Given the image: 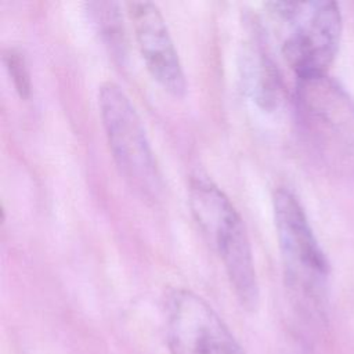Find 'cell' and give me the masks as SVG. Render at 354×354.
I'll return each mask as SVG.
<instances>
[{
	"label": "cell",
	"mask_w": 354,
	"mask_h": 354,
	"mask_svg": "<svg viewBox=\"0 0 354 354\" xmlns=\"http://www.w3.org/2000/svg\"><path fill=\"white\" fill-rule=\"evenodd\" d=\"M188 205L209 246L216 252L242 307L259 303V282L250 241L241 214L227 194L201 171L188 181Z\"/></svg>",
	"instance_id": "obj_1"
},
{
	"label": "cell",
	"mask_w": 354,
	"mask_h": 354,
	"mask_svg": "<svg viewBox=\"0 0 354 354\" xmlns=\"http://www.w3.org/2000/svg\"><path fill=\"white\" fill-rule=\"evenodd\" d=\"M272 214L286 286L301 313L321 318L326 306L329 263L292 189H275Z\"/></svg>",
	"instance_id": "obj_2"
},
{
	"label": "cell",
	"mask_w": 354,
	"mask_h": 354,
	"mask_svg": "<svg viewBox=\"0 0 354 354\" xmlns=\"http://www.w3.org/2000/svg\"><path fill=\"white\" fill-rule=\"evenodd\" d=\"M295 106L300 133L317 159L336 174L354 171V101L332 77H299Z\"/></svg>",
	"instance_id": "obj_3"
},
{
	"label": "cell",
	"mask_w": 354,
	"mask_h": 354,
	"mask_svg": "<svg viewBox=\"0 0 354 354\" xmlns=\"http://www.w3.org/2000/svg\"><path fill=\"white\" fill-rule=\"evenodd\" d=\"M98 109L120 176L142 198L158 199L163 191L162 173L131 100L119 84L108 80L98 88Z\"/></svg>",
	"instance_id": "obj_4"
},
{
	"label": "cell",
	"mask_w": 354,
	"mask_h": 354,
	"mask_svg": "<svg viewBox=\"0 0 354 354\" xmlns=\"http://www.w3.org/2000/svg\"><path fill=\"white\" fill-rule=\"evenodd\" d=\"M266 7L286 28L281 51L296 77L325 75L340 43V6L336 1H271Z\"/></svg>",
	"instance_id": "obj_5"
},
{
	"label": "cell",
	"mask_w": 354,
	"mask_h": 354,
	"mask_svg": "<svg viewBox=\"0 0 354 354\" xmlns=\"http://www.w3.org/2000/svg\"><path fill=\"white\" fill-rule=\"evenodd\" d=\"M166 336L171 354H246L210 304L188 289L167 297Z\"/></svg>",
	"instance_id": "obj_6"
},
{
	"label": "cell",
	"mask_w": 354,
	"mask_h": 354,
	"mask_svg": "<svg viewBox=\"0 0 354 354\" xmlns=\"http://www.w3.org/2000/svg\"><path fill=\"white\" fill-rule=\"evenodd\" d=\"M127 14L147 71L170 95L183 97L187 91L185 73L159 7L151 1H130Z\"/></svg>",
	"instance_id": "obj_7"
},
{
	"label": "cell",
	"mask_w": 354,
	"mask_h": 354,
	"mask_svg": "<svg viewBox=\"0 0 354 354\" xmlns=\"http://www.w3.org/2000/svg\"><path fill=\"white\" fill-rule=\"evenodd\" d=\"M248 55L243 66L250 94L263 108L270 109L277 106L282 91L278 69L261 48L250 50Z\"/></svg>",
	"instance_id": "obj_8"
},
{
	"label": "cell",
	"mask_w": 354,
	"mask_h": 354,
	"mask_svg": "<svg viewBox=\"0 0 354 354\" xmlns=\"http://www.w3.org/2000/svg\"><path fill=\"white\" fill-rule=\"evenodd\" d=\"M87 11L101 39L109 47V51L116 57L124 55L126 35L119 4L112 1H91L87 3Z\"/></svg>",
	"instance_id": "obj_9"
},
{
	"label": "cell",
	"mask_w": 354,
	"mask_h": 354,
	"mask_svg": "<svg viewBox=\"0 0 354 354\" xmlns=\"http://www.w3.org/2000/svg\"><path fill=\"white\" fill-rule=\"evenodd\" d=\"M3 62L18 95L21 98H28L30 95L32 84L28 62L24 53L15 47H7L3 50Z\"/></svg>",
	"instance_id": "obj_10"
},
{
	"label": "cell",
	"mask_w": 354,
	"mask_h": 354,
	"mask_svg": "<svg viewBox=\"0 0 354 354\" xmlns=\"http://www.w3.org/2000/svg\"><path fill=\"white\" fill-rule=\"evenodd\" d=\"M277 354H314V348L306 337L293 333L285 343H281Z\"/></svg>",
	"instance_id": "obj_11"
}]
</instances>
